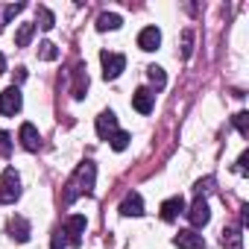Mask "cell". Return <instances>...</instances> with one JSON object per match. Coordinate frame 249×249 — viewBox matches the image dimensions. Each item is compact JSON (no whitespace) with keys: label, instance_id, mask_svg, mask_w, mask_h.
<instances>
[{"label":"cell","instance_id":"25","mask_svg":"<svg viewBox=\"0 0 249 249\" xmlns=\"http://www.w3.org/2000/svg\"><path fill=\"white\" fill-rule=\"evenodd\" d=\"M24 9H27V3H12V6H6V9H3V24H9V21H12L15 15H21Z\"/></svg>","mask_w":249,"mask_h":249},{"label":"cell","instance_id":"13","mask_svg":"<svg viewBox=\"0 0 249 249\" xmlns=\"http://www.w3.org/2000/svg\"><path fill=\"white\" fill-rule=\"evenodd\" d=\"M153 106H156V94H153L150 88H138V91L132 94V108H135V111L150 114V111H153Z\"/></svg>","mask_w":249,"mask_h":249},{"label":"cell","instance_id":"29","mask_svg":"<svg viewBox=\"0 0 249 249\" xmlns=\"http://www.w3.org/2000/svg\"><path fill=\"white\" fill-rule=\"evenodd\" d=\"M0 73H6V59H3V53H0Z\"/></svg>","mask_w":249,"mask_h":249},{"label":"cell","instance_id":"9","mask_svg":"<svg viewBox=\"0 0 249 249\" xmlns=\"http://www.w3.org/2000/svg\"><path fill=\"white\" fill-rule=\"evenodd\" d=\"M123 217H141L144 214V199H141V194L138 191H132V194H126L123 196V202H120V208H117Z\"/></svg>","mask_w":249,"mask_h":249},{"label":"cell","instance_id":"21","mask_svg":"<svg viewBox=\"0 0 249 249\" xmlns=\"http://www.w3.org/2000/svg\"><path fill=\"white\" fill-rule=\"evenodd\" d=\"M38 59H44V62H56V59H59V47H56L53 41H41V44H38Z\"/></svg>","mask_w":249,"mask_h":249},{"label":"cell","instance_id":"19","mask_svg":"<svg viewBox=\"0 0 249 249\" xmlns=\"http://www.w3.org/2000/svg\"><path fill=\"white\" fill-rule=\"evenodd\" d=\"M129 141H132V135H129V132H123V129H117V132L108 138L111 150H117V153H120V150H126V147H129Z\"/></svg>","mask_w":249,"mask_h":249},{"label":"cell","instance_id":"6","mask_svg":"<svg viewBox=\"0 0 249 249\" xmlns=\"http://www.w3.org/2000/svg\"><path fill=\"white\" fill-rule=\"evenodd\" d=\"M85 226H88V220L82 217V214H73V217H68V223H65V237L71 240V246H76L79 240H82V234H85Z\"/></svg>","mask_w":249,"mask_h":249},{"label":"cell","instance_id":"8","mask_svg":"<svg viewBox=\"0 0 249 249\" xmlns=\"http://www.w3.org/2000/svg\"><path fill=\"white\" fill-rule=\"evenodd\" d=\"M117 132V114L108 108V111H100L97 114V135L103 138V141H108L111 135Z\"/></svg>","mask_w":249,"mask_h":249},{"label":"cell","instance_id":"7","mask_svg":"<svg viewBox=\"0 0 249 249\" xmlns=\"http://www.w3.org/2000/svg\"><path fill=\"white\" fill-rule=\"evenodd\" d=\"M173 246H179V249H205V237L196 234L194 229H182L179 234H173Z\"/></svg>","mask_w":249,"mask_h":249},{"label":"cell","instance_id":"17","mask_svg":"<svg viewBox=\"0 0 249 249\" xmlns=\"http://www.w3.org/2000/svg\"><path fill=\"white\" fill-rule=\"evenodd\" d=\"M240 240H243V234H240L237 226L223 229V246H226V249H240Z\"/></svg>","mask_w":249,"mask_h":249},{"label":"cell","instance_id":"28","mask_svg":"<svg viewBox=\"0 0 249 249\" xmlns=\"http://www.w3.org/2000/svg\"><path fill=\"white\" fill-rule=\"evenodd\" d=\"M246 161H249V153H240V159H237L234 170H237V173H246Z\"/></svg>","mask_w":249,"mask_h":249},{"label":"cell","instance_id":"22","mask_svg":"<svg viewBox=\"0 0 249 249\" xmlns=\"http://www.w3.org/2000/svg\"><path fill=\"white\" fill-rule=\"evenodd\" d=\"M231 123H234V129H237L243 138L249 135V114H246V111H237V114L231 117Z\"/></svg>","mask_w":249,"mask_h":249},{"label":"cell","instance_id":"27","mask_svg":"<svg viewBox=\"0 0 249 249\" xmlns=\"http://www.w3.org/2000/svg\"><path fill=\"white\" fill-rule=\"evenodd\" d=\"M211 185H214V179H211V176H208V179H199V182H196V196L208 194V191H211Z\"/></svg>","mask_w":249,"mask_h":249},{"label":"cell","instance_id":"10","mask_svg":"<svg viewBox=\"0 0 249 249\" xmlns=\"http://www.w3.org/2000/svg\"><path fill=\"white\" fill-rule=\"evenodd\" d=\"M6 231H9V237H12V240H18V243H27V240H30V234H33V231H30V223H27L24 217H18V214H15V217H9Z\"/></svg>","mask_w":249,"mask_h":249},{"label":"cell","instance_id":"26","mask_svg":"<svg viewBox=\"0 0 249 249\" xmlns=\"http://www.w3.org/2000/svg\"><path fill=\"white\" fill-rule=\"evenodd\" d=\"M50 249H68V237H65V231H62V229L53 234V243H50Z\"/></svg>","mask_w":249,"mask_h":249},{"label":"cell","instance_id":"15","mask_svg":"<svg viewBox=\"0 0 249 249\" xmlns=\"http://www.w3.org/2000/svg\"><path fill=\"white\" fill-rule=\"evenodd\" d=\"M85 91H88V73H85V65H76L73 68V88H71V94H73V100H82Z\"/></svg>","mask_w":249,"mask_h":249},{"label":"cell","instance_id":"5","mask_svg":"<svg viewBox=\"0 0 249 249\" xmlns=\"http://www.w3.org/2000/svg\"><path fill=\"white\" fill-rule=\"evenodd\" d=\"M185 214H188V220H191L194 229H202V226H208V220H211V208H208V202H205L202 196H196L194 205H191Z\"/></svg>","mask_w":249,"mask_h":249},{"label":"cell","instance_id":"1","mask_svg":"<svg viewBox=\"0 0 249 249\" xmlns=\"http://www.w3.org/2000/svg\"><path fill=\"white\" fill-rule=\"evenodd\" d=\"M94 179H97V167H94V161H82V164L73 170V176L68 179L65 194H62V202H65V205H71L76 196L91 194V191H94Z\"/></svg>","mask_w":249,"mask_h":249},{"label":"cell","instance_id":"18","mask_svg":"<svg viewBox=\"0 0 249 249\" xmlns=\"http://www.w3.org/2000/svg\"><path fill=\"white\" fill-rule=\"evenodd\" d=\"M147 76H150V82H153L159 91L167 85V73H164V68H159V65H150V68H147Z\"/></svg>","mask_w":249,"mask_h":249},{"label":"cell","instance_id":"3","mask_svg":"<svg viewBox=\"0 0 249 249\" xmlns=\"http://www.w3.org/2000/svg\"><path fill=\"white\" fill-rule=\"evenodd\" d=\"M21 108H24V94H21V88H18V85H9L3 94H0V114L15 117Z\"/></svg>","mask_w":249,"mask_h":249},{"label":"cell","instance_id":"24","mask_svg":"<svg viewBox=\"0 0 249 249\" xmlns=\"http://www.w3.org/2000/svg\"><path fill=\"white\" fill-rule=\"evenodd\" d=\"M191 53H194V33L185 30L182 33V59H191Z\"/></svg>","mask_w":249,"mask_h":249},{"label":"cell","instance_id":"16","mask_svg":"<svg viewBox=\"0 0 249 249\" xmlns=\"http://www.w3.org/2000/svg\"><path fill=\"white\" fill-rule=\"evenodd\" d=\"M120 24H123V18H120V15H114V12H103V15L97 18V30H100V33L120 30Z\"/></svg>","mask_w":249,"mask_h":249},{"label":"cell","instance_id":"23","mask_svg":"<svg viewBox=\"0 0 249 249\" xmlns=\"http://www.w3.org/2000/svg\"><path fill=\"white\" fill-rule=\"evenodd\" d=\"M38 21H41V24H38L41 30H53V24H56V18H53V12H50L47 6H41V9H38Z\"/></svg>","mask_w":249,"mask_h":249},{"label":"cell","instance_id":"4","mask_svg":"<svg viewBox=\"0 0 249 249\" xmlns=\"http://www.w3.org/2000/svg\"><path fill=\"white\" fill-rule=\"evenodd\" d=\"M100 62H103V76H106V79H117V76L123 73V68H126V56H123V53H108V50H103V53H100Z\"/></svg>","mask_w":249,"mask_h":249},{"label":"cell","instance_id":"12","mask_svg":"<svg viewBox=\"0 0 249 249\" xmlns=\"http://www.w3.org/2000/svg\"><path fill=\"white\" fill-rule=\"evenodd\" d=\"M159 44H161V33H159V27H144V30L138 33V47H141L144 53L159 50Z\"/></svg>","mask_w":249,"mask_h":249},{"label":"cell","instance_id":"2","mask_svg":"<svg viewBox=\"0 0 249 249\" xmlns=\"http://www.w3.org/2000/svg\"><path fill=\"white\" fill-rule=\"evenodd\" d=\"M21 196V176L15 173V167L3 170V179H0V205H9Z\"/></svg>","mask_w":249,"mask_h":249},{"label":"cell","instance_id":"20","mask_svg":"<svg viewBox=\"0 0 249 249\" xmlns=\"http://www.w3.org/2000/svg\"><path fill=\"white\" fill-rule=\"evenodd\" d=\"M33 36H36V24H21L18 36H15V44H18V47H27V44L33 41Z\"/></svg>","mask_w":249,"mask_h":249},{"label":"cell","instance_id":"14","mask_svg":"<svg viewBox=\"0 0 249 249\" xmlns=\"http://www.w3.org/2000/svg\"><path fill=\"white\" fill-rule=\"evenodd\" d=\"M159 211H161V220H164V223H173L179 214H185V199H182V196H170V199L161 202Z\"/></svg>","mask_w":249,"mask_h":249},{"label":"cell","instance_id":"11","mask_svg":"<svg viewBox=\"0 0 249 249\" xmlns=\"http://www.w3.org/2000/svg\"><path fill=\"white\" fill-rule=\"evenodd\" d=\"M18 138H21V147H24V150L38 153V147H41V135H38V129L33 126V123H21Z\"/></svg>","mask_w":249,"mask_h":249}]
</instances>
